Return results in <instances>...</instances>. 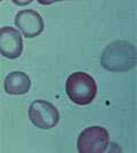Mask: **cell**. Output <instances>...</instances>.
Instances as JSON below:
<instances>
[{
    "instance_id": "cell-1",
    "label": "cell",
    "mask_w": 137,
    "mask_h": 153,
    "mask_svg": "<svg viewBox=\"0 0 137 153\" xmlns=\"http://www.w3.org/2000/svg\"><path fill=\"white\" fill-rule=\"evenodd\" d=\"M137 63V51L135 46L117 40L106 46L101 56V65L111 72H126L133 70Z\"/></svg>"
},
{
    "instance_id": "cell-2",
    "label": "cell",
    "mask_w": 137,
    "mask_h": 153,
    "mask_svg": "<svg viewBox=\"0 0 137 153\" xmlns=\"http://www.w3.org/2000/svg\"><path fill=\"white\" fill-rule=\"evenodd\" d=\"M66 94L74 104L88 105L97 94L94 78L86 72H74L66 80Z\"/></svg>"
},
{
    "instance_id": "cell-3",
    "label": "cell",
    "mask_w": 137,
    "mask_h": 153,
    "mask_svg": "<svg viewBox=\"0 0 137 153\" xmlns=\"http://www.w3.org/2000/svg\"><path fill=\"white\" fill-rule=\"evenodd\" d=\"M77 145L80 153H103L109 145V133L99 126L86 128L79 135Z\"/></svg>"
},
{
    "instance_id": "cell-4",
    "label": "cell",
    "mask_w": 137,
    "mask_h": 153,
    "mask_svg": "<svg viewBox=\"0 0 137 153\" xmlns=\"http://www.w3.org/2000/svg\"><path fill=\"white\" fill-rule=\"evenodd\" d=\"M29 118L36 127L50 129L59 123V112L52 103L37 100L29 108Z\"/></svg>"
},
{
    "instance_id": "cell-5",
    "label": "cell",
    "mask_w": 137,
    "mask_h": 153,
    "mask_svg": "<svg viewBox=\"0 0 137 153\" xmlns=\"http://www.w3.org/2000/svg\"><path fill=\"white\" fill-rule=\"evenodd\" d=\"M0 51L4 57L9 59L19 58L23 51V40L20 31L12 26L0 29Z\"/></svg>"
},
{
    "instance_id": "cell-6",
    "label": "cell",
    "mask_w": 137,
    "mask_h": 153,
    "mask_svg": "<svg viewBox=\"0 0 137 153\" xmlns=\"http://www.w3.org/2000/svg\"><path fill=\"white\" fill-rule=\"evenodd\" d=\"M15 24L26 38H34L45 29L44 19L39 13L32 9L19 12L15 17Z\"/></svg>"
},
{
    "instance_id": "cell-7",
    "label": "cell",
    "mask_w": 137,
    "mask_h": 153,
    "mask_svg": "<svg viewBox=\"0 0 137 153\" xmlns=\"http://www.w3.org/2000/svg\"><path fill=\"white\" fill-rule=\"evenodd\" d=\"M30 87H31V80L29 76L21 71L10 72L5 78V81H4L5 91L9 95L26 94L30 90Z\"/></svg>"
}]
</instances>
